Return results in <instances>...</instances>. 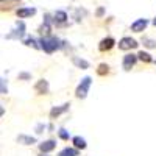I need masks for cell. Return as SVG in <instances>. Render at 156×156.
<instances>
[{
  "mask_svg": "<svg viewBox=\"0 0 156 156\" xmlns=\"http://www.w3.org/2000/svg\"><path fill=\"white\" fill-rule=\"evenodd\" d=\"M137 45L139 44H137L136 39L129 37V36H125V37H122L119 41V48L120 50H131V48H136Z\"/></svg>",
  "mask_w": 156,
  "mask_h": 156,
  "instance_id": "4",
  "label": "cell"
},
{
  "mask_svg": "<svg viewBox=\"0 0 156 156\" xmlns=\"http://www.w3.org/2000/svg\"><path fill=\"white\" fill-rule=\"evenodd\" d=\"M139 58H137V55H133V53H128V55H125L123 56V62H122V67H123V70H131L133 67H134V64H136V61H137Z\"/></svg>",
  "mask_w": 156,
  "mask_h": 156,
  "instance_id": "5",
  "label": "cell"
},
{
  "mask_svg": "<svg viewBox=\"0 0 156 156\" xmlns=\"http://www.w3.org/2000/svg\"><path fill=\"white\" fill-rule=\"evenodd\" d=\"M55 147H56V140H53V139L44 140L42 144H39V150H41L42 153H48L51 150H55Z\"/></svg>",
  "mask_w": 156,
  "mask_h": 156,
  "instance_id": "8",
  "label": "cell"
},
{
  "mask_svg": "<svg viewBox=\"0 0 156 156\" xmlns=\"http://www.w3.org/2000/svg\"><path fill=\"white\" fill-rule=\"evenodd\" d=\"M53 17H55V22L64 23V22L67 20V12H66V11H55Z\"/></svg>",
  "mask_w": 156,
  "mask_h": 156,
  "instance_id": "15",
  "label": "cell"
},
{
  "mask_svg": "<svg viewBox=\"0 0 156 156\" xmlns=\"http://www.w3.org/2000/svg\"><path fill=\"white\" fill-rule=\"evenodd\" d=\"M72 62L75 64V66H76L78 69H83V70L89 69V62H87L86 59L80 58V56H73V58H72Z\"/></svg>",
  "mask_w": 156,
  "mask_h": 156,
  "instance_id": "11",
  "label": "cell"
},
{
  "mask_svg": "<svg viewBox=\"0 0 156 156\" xmlns=\"http://www.w3.org/2000/svg\"><path fill=\"white\" fill-rule=\"evenodd\" d=\"M147 25H148V20L147 19H137L131 23V31L134 33H140V31H144L147 28Z\"/></svg>",
  "mask_w": 156,
  "mask_h": 156,
  "instance_id": "6",
  "label": "cell"
},
{
  "mask_svg": "<svg viewBox=\"0 0 156 156\" xmlns=\"http://www.w3.org/2000/svg\"><path fill=\"white\" fill-rule=\"evenodd\" d=\"M17 140H19V144H23V145H31V144H34V142H36V137L20 134V136H17Z\"/></svg>",
  "mask_w": 156,
  "mask_h": 156,
  "instance_id": "13",
  "label": "cell"
},
{
  "mask_svg": "<svg viewBox=\"0 0 156 156\" xmlns=\"http://www.w3.org/2000/svg\"><path fill=\"white\" fill-rule=\"evenodd\" d=\"M114 45H115V41L112 37H105V39H101V41H100L98 48H100V51H106V50H111Z\"/></svg>",
  "mask_w": 156,
  "mask_h": 156,
  "instance_id": "7",
  "label": "cell"
},
{
  "mask_svg": "<svg viewBox=\"0 0 156 156\" xmlns=\"http://www.w3.org/2000/svg\"><path fill=\"white\" fill-rule=\"evenodd\" d=\"M39 156H48V154L47 153H42V154H39Z\"/></svg>",
  "mask_w": 156,
  "mask_h": 156,
  "instance_id": "26",
  "label": "cell"
},
{
  "mask_svg": "<svg viewBox=\"0 0 156 156\" xmlns=\"http://www.w3.org/2000/svg\"><path fill=\"white\" fill-rule=\"evenodd\" d=\"M153 25H154V27H156V17H154V20H153Z\"/></svg>",
  "mask_w": 156,
  "mask_h": 156,
  "instance_id": "27",
  "label": "cell"
},
{
  "mask_svg": "<svg viewBox=\"0 0 156 156\" xmlns=\"http://www.w3.org/2000/svg\"><path fill=\"white\" fill-rule=\"evenodd\" d=\"M137 58H139L140 61H144V62H151V61H153L151 55H148L147 51H139V53H137Z\"/></svg>",
  "mask_w": 156,
  "mask_h": 156,
  "instance_id": "18",
  "label": "cell"
},
{
  "mask_svg": "<svg viewBox=\"0 0 156 156\" xmlns=\"http://www.w3.org/2000/svg\"><path fill=\"white\" fill-rule=\"evenodd\" d=\"M19 78H20V80H30V78H31V73L22 72V73H19Z\"/></svg>",
  "mask_w": 156,
  "mask_h": 156,
  "instance_id": "22",
  "label": "cell"
},
{
  "mask_svg": "<svg viewBox=\"0 0 156 156\" xmlns=\"http://www.w3.org/2000/svg\"><path fill=\"white\" fill-rule=\"evenodd\" d=\"M23 36H25V23L23 20H17L14 28H12V33H9L6 39H22Z\"/></svg>",
  "mask_w": 156,
  "mask_h": 156,
  "instance_id": "3",
  "label": "cell"
},
{
  "mask_svg": "<svg viewBox=\"0 0 156 156\" xmlns=\"http://www.w3.org/2000/svg\"><path fill=\"white\" fill-rule=\"evenodd\" d=\"M8 92V89L5 86V78H2V94H6Z\"/></svg>",
  "mask_w": 156,
  "mask_h": 156,
  "instance_id": "24",
  "label": "cell"
},
{
  "mask_svg": "<svg viewBox=\"0 0 156 156\" xmlns=\"http://www.w3.org/2000/svg\"><path fill=\"white\" fill-rule=\"evenodd\" d=\"M36 14V8H19L17 9V17L19 19H25V17H31Z\"/></svg>",
  "mask_w": 156,
  "mask_h": 156,
  "instance_id": "10",
  "label": "cell"
},
{
  "mask_svg": "<svg viewBox=\"0 0 156 156\" xmlns=\"http://www.w3.org/2000/svg\"><path fill=\"white\" fill-rule=\"evenodd\" d=\"M144 45L148 48H156V41H153V39H144Z\"/></svg>",
  "mask_w": 156,
  "mask_h": 156,
  "instance_id": "21",
  "label": "cell"
},
{
  "mask_svg": "<svg viewBox=\"0 0 156 156\" xmlns=\"http://www.w3.org/2000/svg\"><path fill=\"white\" fill-rule=\"evenodd\" d=\"M42 129H45V125H44V123H39V125L36 126V133H37V134L42 133Z\"/></svg>",
  "mask_w": 156,
  "mask_h": 156,
  "instance_id": "23",
  "label": "cell"
},
{
  "mask_svg": "<svg viewBox=\"0 0 156 156\" xmlns=\"http://www.w3.org/2000/svg\"><path fill=\"white\" fill-rule=\"evenodd\" d=\"M103 12H105V9H103V8H98V11H97V16H103Z\"/></svg>",
  "mask_w": 156,
  "mask_h": 156,
  "instance_id": "25",
  "label": "cell"
},
{
  "mask_svg": "<svg viewBox=\"0 0 156 156\" xmlns=\"http://www.w3.org/2000/svg\"><path fill=\"white\" fill-rule=\"evenodd\" d=\"M39 44H41V48L45 51V53H53L55 50H58L61 47L59 44V39L55 37V36H42L41 41H39Z\"/></svg>",
  "mask_w": 156,
  "mask_h": 156,
  "instance_id": "1",
  "label": "cell"
},
{
  "mask_svg": "<svg viewBox=\"0 0 156 156\" xmlns=\"http://www.w3.org/2000/svg\"><path fill=\"white\" fill-rule=\"evenodd\" d=\"M23 44L27 45V47H33V48H36V50L41 48V45L37 44V41H36L34 37H27V39H23Z\"/></svg>",
  "mask_w": 156,
  "mask_h": 156,
  "instance_id": "16",
  "label": "cell"
},
{
  "mask_svg": "<svg viewBox=\"0 0 156 156\" xmlns=\"http://www.w3.org/2000/svg\"><path fill=\"white\" fill-rule=\"evenodd\" d=\"M58 156H78V151H76V150H73V148L66 147V148H62V150L59 151V154H58Z\"/></svg>",
  "mask_w": 156,
  "mask_h": 156,
  "instance_id": "17",
  "label": "cell"
},
{
  "mask_svg": "<svg viewBox=\"0 0 156 156\" xmlns=\"http://www.w3.org/2000/svg\"><path fill=\"white\" fill-rule=\"evenodd\" d=\"M34 89H36L37 94H47V92H48V83H47L45 80H39V81L36 83Z\"/></svg>",
  "mask_w": 156,
  "mask_h": 156,
  "instance_id": "12",
  "label": "cell"
},
{
  "mask_svg": "<svg viewBox=\"0 0 156 156\" xmlns=\"http://www.w3.org/2000/svg\"><path fill=\"white\" fill-rule=\"evenodd\" d=\"M72 142H73V145H75L78 150H84V148H86V140H84L81 136H75V137H72Z\"/></svg>",
  "mask_w": 156,
  "mask_h": 156,
  "instance_id": "14",
  "label": "cell"
},
{
  "mask_svg": "<svg viewBox=\"0 0 156 156\" xmlns=\"http://www.w3.org/2000/svg\"><path fill=\"white\" fill-rule=\"evenodd\" d=\"M154 62H156V61H154Z\"/></svg>",
  "mask_w": 156,
  "mask_h": 156,
  "instance_id": "28",
  "label": "cell"
},
{
  "mask_svg": "<svg viewBox=\"0 0 156 156\" xmlns=\"http://www.w3.org/2000/svg\"><path fill=\"white\" fill-rule=\"evenodd\" d=\"M58 134H59V137H61L62 140H69V139H70V134H69V131H67V129H64V128H59Z\"/></svg>",
  "mask_w": 156,
  "mask_h": 156,
  "instance_id": "20",
  "label": "cell"
},
{
  "mask_svg": "<svg viewBox=\"0 0 156 156\" xmlns=\"http://www.w3.org/2000/svg\"><path fill=\"white\" fill-rule=\"evenodd\" d=\"M69 106H70V103H64L62 106H53L51 111H50V117H51V119H55V117L61 115L62 112H66L69 109Z\"/></svg>",
  "mask_w": 156,
  "mask_h": 156,
  "instance_id": "9",
  "label": "cell"
},
{
  "mask_svg": "<svg viewBox=\"0 0 156 156\" xmlns=\"http://www.w3.org/2000/svg\"><path fill=\"white\" fill-rule=\"evenodd\" d=\"M108 72H109V66H108V64H105V62L98 64V67H97V73L98 75H106Z\"/></svg>",
  "mask_w": 156,
  "mask_h": 156,
  "instance_id": "19",
  "label": "cell"
},
{
  "mask_svg": "<svg viewBox=\"0 0 156 156\" xmlns=\"http://www.w3.org/2000/svg\"><path fill=\"white\" fill-rule=\"evenodd\" d=\"M90 84H92V78H90V76H84V78H81L80 84L76 86V90H75L76 98H86L87 94H89Z\"/></svg>",
  "mask_w": 156,
  "mask_h": 156,
  "instance_id": "2",
  "label": "cell"
}]
</instances>
